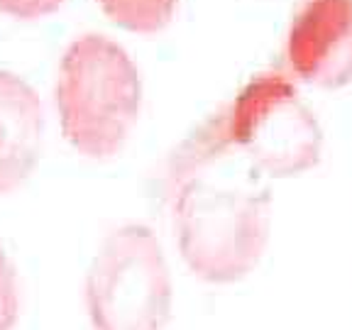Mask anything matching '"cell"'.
<instances>
[{"instance_id":"6da1fadb","label":"cell","mask_w":352,"mask_h":330,"mask_svg":"<svg viewBox=\"0 0 352 330\" xmlns=\"http://www.w3.org/2000/svg\"><path fill=\"white\" fill-rule=\"evenodd\" d=\"M186 267L210 284H232L259 264L270 240V193L252 182L210 179L204 169L169 184Z\"/></svg>"},{"instance_id":"7a4b0ae2","label":"cell","mask_w":352,"mask_h":330,"mask_svg":"<svg viewBox=\"0 0 352 330\" xmlns=\"http://www.w3.org/2000/svg\"><path fill=\"white\" fill-rule=\"evenodd\" d=\"M64 140L88 160H110L125 147L142 108V78L127 50L88 32L66 47L54 86Z\"/></svg>"},{"instance_id":"3957f363","label":"cell","mask_w":352,"mask_h":330,"mask_svg":"<svg viewBox=\"0 0 352 330\" xmlns=\"http://www.w3.org/2000/svg\"><path fill=\"white\" fill-rule=\"evenodd\" d=\"M94 330H164L171 318V274L160 237L142 223L105 235L86 274Z\"/></svg>"},{"instance_id":"277c9868","label":"cell","mask_w":352,"mask_h":330,"mask_svg":"<svg viewBox=\"0 0 352 330\" xmlns=\"http://www.w3.org/2000/svg\"><path fill=\"white\" fill-rule=\"evenodd\" d=\"M223 110L232 149L254 171L289 179L320 162L323 130L286 74L267 72L250 78Z\"/></svg>"},{"instance_id":"5b68a950","label":"cell","mask_w":352,"mask_h":330,"mask_svg":"<svg viewBox=\"0 0 352 330\" xmlns=\"http://www.w3.org/2000/svg\"><path fill=\"white\" fill-rule=\"evenodd\" d=\"M289 72L318 88L352 81V0H306L286 32Z\"/></svg>"},{"instance_id":"8992f818","label":"cell","mask_w":352,"mask_h":330,"mask_svg":"<svg viewBox=\"0 0 352 330\" xmlns=\"http://www.w3.org/2000/svg\"><path fill=\"white\" fill-rule=\"evenodd\" d=\"M44 108L22 76L0 69V196L32 176L42 154Z\"/></svg>"},{"instance_id":"52a82bcc","label":"cell","mask_w":352,"mask_h":330,"mask_svg":"<svg viewBox=\"0 0 352 330\" xmlns=\"http://www.w3.org/2000/svg\"><path fill=\"white\" fill-rule=\"evenodd\" d=\"M113 25L135 34H157L174 20L179 0H98Z\"/></svg>"},{"instance_id":"ba28073f","label":"cell","mask_w":352,"mask_h":330,"mask_svg":"<svg viewBox=\"0 0 352 330\" xmlns=\"http://www.w3.org/2000/svg\"><path fill=\"white\" fill-rule=\"evenodd\" d=\"M20 318V284L15 267L0 248V330H12Z\"/></svg>"},{"instance_id":"9c48e42d","label":"cell","mask_w":352,"mask_h":330,"mask_svg":"<svg viewBox=\"0 0 352 330\" xmlns=\"http://www.w3.org/2000/svg\"><path fill=\"white\" fill-rule=\"evenodd\" d=\"M66 0H0V12L15 20H39L56 12Z\"/></svg>"}]
</instances>
